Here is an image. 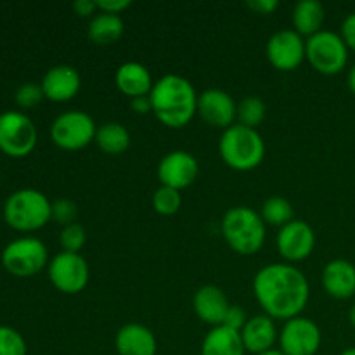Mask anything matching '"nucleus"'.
Wrapping results in <instances>:
<instances>
[{"label":"nucleus","mask_w":355,"mask_h":355,"mask_svg":"<svg viewBox=\"0 0 355 355\" xmlns=\"http://www.w3.org/2000/svg\"><path fill=\"white\" fill-rule=\"evenodd\" d=\"M253 295L272 319L298 318L311 298V284L305 274L291 263H267L253 277Z\"/></svg>","instance_id":"nucleus-1"},{"label":"nucleus","mask_w":355,"mask_h":355,"mask_svg":"<svg viewBox=\"0 0 355 355\" xmlns=\"http://www.w3.org/2000/svg\"><path fill=\"white\" fill-rule=\"evenodd\" d=\"M114 83H116L118 90L123 96L130 97V99L149 96L153 87H155L151 71L144 64L135 61H128L118 66L116 75H114Z\"/></svg>","instance_id":"nucleus-21"},{"label":"nucleus","mask_w":355,"mask_h":355,"mask_svg":"<svg viewBox=\"0 0 355 355\" xmlns=\"http://www.w3.org/2000/svg\"><path fill=\"white\" fill-rule=\"evenodd\" d=\"M198 114L210 127L227 130L238 116V104L225 90L208 89L198 94Z\"/></svg>","instance_id":"nucleus-15"},{"label":"nucleus","mask_w":355,"mask_h":355,"mask_svg":"<svg viewBox=\"0 0 355 355\" xmlns=\"http://www.w3.org/2000/svg\"><path fill=\"white\" fill-rule=\"evenodd\" d=\"M267 59L279 71H293L305 61V40L295 30H279L267 42Z\"/></svg>","instance_id":"nucleus-12"},{"label":"nucleus","mask_w":355,"mask_h":355,"mask_svg":"<svg viewBox=\"0 0 355 355\" xmlns=\"http://www.w3.org/2000/svg\"><path fill=\"white\" fill-rule=\"evenodd\" d=\"M38 132L33 120L21 111L0 114V151L10 158H24L35 149Z\"/></svg>","instance_id":"nucleus-9"},{"label":"nucleus","mask_w":355,"mask_h":355,"mask_svg":"<svg viewBox=\"0 0 355 355\" xmlns=\"http://www.w3.org/2000/svg\"><path fill=\"white\" fill-rule=\"evenodd\" d=\"M321 328L304 315L284 321L277 340L284 355H315L321 349Z\"/></svg>","instance_id":"nucleus-11"},{"label":"nucleus","mask_w":355,"mask_h":355,"mask_svg":"<svg viewBox=\"0 0 355 355\" xmlns=\"http://www.w3.org/2000/svg\"><path fill=\"white\" fill-rule=\"evenodd\" d=\"M44 99L45 96L42 85L35 82L23 83V85L17 87L16 94H14V101H16V104L21 110H31V107L38 106Z\"/></svg>","instance_id":"nucleus-31"},{"label":"nucleus","mask_w":355,"mask_h":355,"mask_svg":"<svg viewBox=\"0 0 355 355\" xmlns=\"http://www.w3.org/2000/svg\"><path fill=\"white\" fill-rule=\"evenodd\" d=\"M130 107H132V111L137 114H148L149 111H153L151 99H149V96H142V97H135V99H130Z\"/></svg>","instance_id":"nucleus-38"},{"label":"nucleus","mask_w":355,"mask_h":355,"mask_svg":"<svg viewBox=\"0 0 355 355\" xmlns=\"http://www.w3.org/2000/svg\"><path fill=\"white\" fill-rule=\"evenodd\" d=\"M349 321H350V324H352L354 328H355V304L352 305V307H350V312H349Z\"/></svg>","instance_id":"nucleus-40"},{"label":"nucleus","mask_w":355,"mask_h":355,"mask_svg":"<svg viewBox=\"0 0 355 355\" xmlns=\"http://www.w3.org/2000/svg\"><path fill=\"white\" fill-rule=\"evenodd\" d=\"M45 99L52 103H68L82 87V76L78 69L69 64H58L47 69L40 82Z\"/></svg>","instance_id":"nucleus-16"},{"label":"nucleus","mask_w":355,"mask_h":355,"mask_svg":"<svg viewBox=\"0 0 355 355\" xmlns=\"http://www.w3.org/2000/svg\"><path fill=\"white\" fill-rule=\"evenodd\" d=\"M347 85H349L350 92L355 94V62L352 64V68L349 69V75H347Z\"/></svg>","instance_id":"nucleus-39"},{"label":"nucleus","mask_w":355,"mask_h":355,"mask_svg":"<svg viewBox=\"0 0 355 355\" xmlns=\"http://www.w3.org/2000/svg\"><path fill=\"white\" fill-rule=\"evenodd\" d=\"M276 246L279 255L286 262H302L314 252L315 234L314 229L305 220L293 218L279 229L276 236Z\"/></svg>","instance_id":"nucleus-13"},{"label":"nucleus","mask_w":355,"mask_h":355,"mask_svg":"<svg viewBox=\"0 0 355 355\" xmlns=\"http://www.w3.org/2000/svg\"><path fill=\"white\" fill-rule=\"evenodd\" d=\"M76 217H78V207L75 201L68 200V198H59V200L52 201L51 220H54L55 224L66 227V225L75 224Z\"/></svg>","instance_id":"nucleus-32"},{"label":"nucleus","mask_w":355,"mask_h":355,"mask_svg":"<svg viewBox=\"0 0 355 355\" xmlns=\"http://www.w3.org/2000/svg\"><path fill=\"white\" fill-rule=\"evenodd\" d=\"M26 340L17 329L0 326V355H26Z\"/></svg>","instance_id":"nucleus-29"},{"label":"nucleus","mask_w":355,"mask_h":355,"mask_svg":"<svg viewBox=\"0 0 355 355\" xmlns=\"http://www.w3.org/2000/svg\"><path fill=\"white\" fill-rule=\"evenodd\" d=\"M201 355H245L241 333L227 326H215L201 342Z\"/></svg>","instance_id":"nucleus-22"},{"label":"nucleus","mask_w":355,"mask_h":355,"mask_svg":"<svg viewBox=\"0 0 355 355\" xmlns=\"http://www.w3.org/2000/svg\"><path fill=\"white\" fill-rule=\"evenodd\" d=\"M2 266L10 276L31 277L49 266V252L44 241L31 236L17 238L2 250Z\"/></svg>","instance_id":"nucleus-7"},{"label":"nucleus","mask_w":355,"mask_h":355,"mask_svg":"<svg viewBox=\"0 0 355 355\" xmlns=\"http://www.w3.org/2000/svg\"><path fill=\"white\" fill-rule=\"evenodd\" d=\"M267 113L266 103H263L260 97L257 96H248L243 97L241 103L238 104V120L239 125H245V127L257 128L263 121Z\"/></svg>","instance_id":"nucleus-27"},{"label":"nucleus","mask_w":355,"mask_h":355,"mask_svg":"<svg viewBox=\"0 0 355 355\" xmlns=\"http://www.w3.org/2000/svg\"><path fill=\"white\" fill-rule=\"evenodd\" d=\"M305 59L321 75L335 76L349 62V47L340 33L321 30L305 40Z\"/></svg>","instance_id":"nucleus-6"},{"label":"nucleus","mask_w":355,"mask_h":355,"mask_svg":"<svg viewBox=\"0 0 355 355\" xmlns=\"http://www.w3.org/2000/svg\"><path fill=\"white\" fill-rule=\"evenodd\" d=\"M114 349L118 355H156L158 342L148 326L128 322L116 331Z\"/></svg>","instance_id":"nucleus-19"},{"label":"nucleus","mask_w":355,"mask_h":355,"mask_svg":"<svg viewBox=\"0 0 355 355\" xmlns=\"http://www.w3.org/2000/svg\"><path fill=\"white\" fill-rule=\"evenodd\" d=\"M52 201L42 191H14L3 203V220L9 227L19 232H33L51 222Z\"/></svg>","instance_id":"nucleus-5"},{"label":"nucleus","mask_w":355,"mask_h":355,"mask_svg":"<svg viewBox=\"0 0 355 355\" xmlns=\"http://www.w3.org/2000/svg\"><path fill=\"white\" fill-rule=\"evenodd\" d=\"M248 9H252L255 14H262V16H267V14L274 12V10L279 7V2L277 0H250Z\"/></svg>","instance_id":"nucleus-36"},{"label":"nucleus","mask_w":355,"mask_h":355,"mask_svg":"<svg viewBox=\"0 0 355 355\" xmlns=\"http://www.w3.org/2000/svg\"><path fill=\"white\" fill-rule=\"evenodd\" d=\"M324 7L318 0H300L297 6L293 7V28L298 35L302 37H312V35L319 33L324 23Z\"/></svg>","instance_id":"nucleus-23"},{"label":"nucleus","mask_w":355,"mask_h":355,"mask_svg":"<svg viewBox=\"0 0 355 355\" xmlns=\"http://www.w3.org/2000/svg\"><path fill=\"white\" fill-rule=\"evenodd\" d=\"M220 229L229 248L239 255H255L266 243V222L253 208H229L222 217Z\"/></svg>","instance_id":"nucleus-3"},{"label":"nucleus","mask_w":355,"mask_h":355,"mask_svg":"<svg viewBox=\"0 0 355 355\" xmlns=\"http://www.w3.org/2000/svg\"><path fill=\"white\" fill-rule=\"evenodd\" d=\"M293 207L290 201L283 196H270L263 201L262 210H260V217L266 224L276 225V227H283L288 222L293 220Z\"/></svg>","instance_id":"nucleus-26"},{"label":"nucleus","mask_w":355,"mask_h":355,"mask_svg":"<svg viewBox=\"0 0 355 355\" xmlns=\"http://www.w3.org/2000/svg\"><path fill=\"white\" fill-rule=\"evenodd\" d=\"M218 153L229 168L236 172H250L263 162L266 142L257 128L234 123L222 134Z\"/></svg>","instance_id":"nucleus-4"},{"label":"nucleus","mask_w":355,"mask_h":355,"mask_svg":"<svg viewBox=\"0 0 355 355\" xmlns=\"http://www.w3.org/2000/svg\"><path fill=\"white\" fill-rule=\"evenodd\" d=\"M97 127L89 113L80 110L59 114L51 125V139L59 149L80 151L96 141Z\"/></svg>","instance_id":"nucleus-8"},{"label":"nucleus","mask_w":355,"mask_h":355,"mask_svg":"<svg viewBox=\"0 0 355 355\" xmlns=\"http://www.w3.org/2000/svg\"><path fill=\"white\" fill-rule=\"evenodd\" d=\"M47 274L55 290L64 295H78L89 284L90 269L80 253L61 252L49 262Z\"/></svg>","instance_id":"nucleus-10"},{"label":"nucleus","mask_w":355,"mask_h":355,"mask_svg":"<svg viewBox=\"0 0 355 355\" xmlns=\"http://www.w3.org/2000/svg\"><path fill=\"white\" fill-rule=\"evenodd\" d=\"M96 144L104 155H123L128 149V146H130V134L118 121H107V123H103L101 127H97Z\"/></svg>","instance_id":"nucleus-25"},{"label":"nucleus","mask_w":355,"mask_h":355,"mask_svg":"<svg viewBox=\"0 0 355 355\" xmlns=\"http://www.w3.org/2000/svg\"><path fill=\"white\" fill-rule=\"evenodd\" d=\"M130 6V0H97V10L99 12L114 14V16H120Z\"/></svg>","instance_id":"nucleus-34"},{"label":"nucleus","mask_w":355,"mask_h":355,"mask_svg":"<svg viewBox=\"0 0 355 355\" xmlns=\"http://www.w3.org/2000/svg\"><path fill=\"white\" fill-rule=\"evenodd\" d=\"M125 31V23L120 16L99 12L90 19L89 38L96 45H110L120 40Z\"/></svg>","instance_id":"nucleus-24"},{"label":"nucleus","mask_w":355,"mask_h":355,"mask_svg":"<svg viewBox=\"0 0 355 355\" xmlns=\"http://www.w3.org/2000/svg\"><path fill=\"white\" fill-rule=\"evenodd\" d=\"M259 355H284L283 352H281V350H269V352H263V354H259Z\"/></svg>","instance_id":"nucleus-41"},{"label":"nucleus","mask_w":355,"mask_h":355,"mask_svg":"<svg viewBox=\"0 0 355 355\" xmlns=\"http://www.w3.org/2000/svg\"><path fill=\"white\" fill-rule=\"evenodd\" d=\"M198 173H200L198 159L184 149L170 151L158 163V180L162 186L177 191H182L194 184Z\"/></svg>","instance_id":"nucleus-14"},{"label":"nucleus","mask_w":355,"mask_h":355,"mask_svg":"<svg viewBox=\"0 0 355 355\" xmlns=\"http://www.w3.org/2000/svg\"><path fill=\"white\" fill-rule=\"evenodd\" d=\"M73 10H75L80 17H90V19H92V17L96 16L94 12L97 10V0H75Z\"/></svg>","instance_id":"nucleus-37"},{"label":"nucleus","mask_w":355,"mask_h":355,"mask_svg":"<svg viewBox=\"0 0 355 355\" xmlns=\"http://www.w3.org/2000/svg\"><path fill=\"white\" fill-rule=\"evenodd\" d=\"M85 241H87V232L78 222L62 227L61 236H59V243H61L62 252H68V253H80V250L85 246Z\"/></svg>","instance_id":"nucleus-30"},{"label":"nucleus","mask_w":355,"mask_h":355,"mask_svg":"<svg viewBox=\"0 0 355 355\" xmlns=\"http://www.w3.org/2000/svg\"><path fill=\"white\" fill-rule=\"evenodd\" d=\"M340 35H342L343 42L347 44L349 51L355 52V12L349 14V16L343 19L342 30H340Z\"/></svg>","instance_id":"nucleus-35"},{"label":"nucleus","mask_w":355,"mask_h":355,"mask_svg":"<svg viewBox=\"0 0 355 355\" xmlns=\"http://www.w3.org/2000/svg\"><path fill=\"white\" fill-rule=\"evenodd\" d=\"M149 99L153 113L165 127H186L198 113V94L193 83L173 73L156 80Z\"/></svg>","instance_id":"nucleus-2"},{"label":"nucleus","mask_w":355,"mask_h":355,"mask_svg":"<svg viewBox=\"0 0 355 355\" xmlns=\"http://www.w3.org/2000/svg\"><path fill=\"white\" fill-rule=\"evenodd\" d=\"M340 355H355V347H350V349H345Z\"/></svg>","instance_id":"nucleus-42"},{"label":"nucleus","mask_w":355,"mask_h":355,"mask_svg":"<svg viewBox=\"0 0 355 355\" xmlns=\"http://www.w3.org/2000/svg\"><path fill=\"white\" fill-rule=\"evenodd\" d=\"M180 207H182L180 191L166 186H159L155 191V194H153V208L156 210V214L163 215V217L175 215L180 210Z\"/></svg>","instance_id":"nucleus-28"},{"label":"nucleus","mask_w":355,"mask_h":355,"mask_svg":"<svg viewBox=\"0 0 355 355\" xmlns=\"http://www.w3.org/2000/svg\"><path fill=\"white\" fill-rule=\"evenodd\" d=\"M248 319L250 318H246V312L239 305H231L227 311V315L224 319V326L236 329V331H241L246 322H248Z\"/></svg>","instance_id":"nucleus-33"},{"label":"nucleus","mask_w":355,"mask_h":355,"mask_svg":"<svg viewBox=\"0 0 355 355\" xmlns=\"http://www.w3.org/2000/svg\"><path fill=\"white\" fill-rule=\"evenodd\" d=\"M239 333H241L245 350L253 355L274 350V345L279 340V331L276 328V321L266 314L250 318L245 328Z\"/></svg>","instance_id":"nucleus-18"},{"label":"nucleus","mask_w":355,"mask_h":355,"mask_svg":"<svg viewBox=\"0 0 355 355\" xmlns=\"http://www.w3.org/2000/svg\"><path fill=\"white\" fill-rule=\"evenodd\" d=\"M229 307L231 304H229L225 293L222 291V288L215 286V284H205V286L198 288L193 297L194 314L200 318V321L210 324L211 328L224 324Z\"/></svg>","instance_id":"nucleus-17"},{"label":"nucleus","mask_w":355,"mask_h":355,"mask_svg":"<svg viewBox=\"0 0 355 355\" xmlns=\"http://www.w3.org/2000/svg\"><path fill=\"white\" fill-rule=\"evenodd\" d=\"M321 283L329 297L349 300L355 295V266L345 259L331 260L322 269Z\"/></svg>","instance_id":"nucleus-20"}]
</instances>
